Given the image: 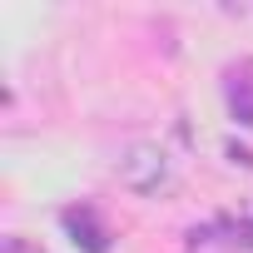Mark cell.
<instances>
[{
  "mask_svg": "<svg viewBox=\"0 0 253 253\" xmlns=\"http://www.w3.org/2000/svg\"><path fill=\"white\" fill-rule=\"evenodd\" d=\"M119 179L129 184L134 194H169L174 189V159L164 154V144H154V139H139V144H129L124 149V159H119Z\"/></svg>",
  "mask_w": 253,
  "mask_h": 253,
  "instance_id": "1",
  "label": "cell"
},
{
  "mask_svg": "<svg viewBox=\"0 0 253 253\" xmlns=\"http://www.w3.org/2000/svg\"><path fill=\"white\" fill-rule=\"evenodd\" d=\"M60 223H65V233H70L84 253H109V228L99 223V213H94L89 204H70V209L60 213Z\"/></svg>",
  "mask_w": 253,
  "mask_h": 253,
  "instance_id": "4",
  "label": "cell"
},
{
  "mask_svg": "<svg viewBox=\"0 0 253 253\" xmlns=\"http://www.w3.org/2000/svg\"><path fill=\"white\" fill-rule=\"evenodd\" d=\"M223 99H228V114L243 129H253V55L223 70Z\"/></svg>",
  "mask_w": 253,
  "mask_h": 253,
  "instance_id": "3",
  "label": "cell"
},
{
  "mask_svg": "<svg viewBox=\"0 0 253 253\" xmlns=\"http://www.w3.org/2000/svg\"><path fill=\"white\" fill-rule=\"evenodd\" d=\"M189 253H253V223L213 218L189 233Z\"/></svg>",
  "mask_w": 253,
  "mask_h": 253,
  "instance_id": "2",
  "label": "cell"
},
{
  "mask_svg": "<svg viewBox=\"0 0 253 253\" xmlns=\"http://www.w3.org/2000/svg\"><path fill=\"white\" fill-rule=\"evenodd\" d=\"M5 253H40V248H30L25 238H5Z\"/></svg>",
  "mask_w": 253,
  "mask_h": 253,
  "instance_id": "5",
  "label": "cell"
}]
</instances>
